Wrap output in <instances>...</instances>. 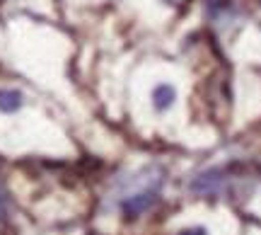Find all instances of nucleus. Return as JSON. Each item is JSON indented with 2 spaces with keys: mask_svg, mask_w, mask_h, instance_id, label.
<instances>
[{
  "mask_svg": "<svg viewBox=\"0 0 261 235\" xmlns=\"http://www.w3.org/2000/svg\"><path fill=\"white\" fill-rule=\"evenodd\" d=\"M158 201H160V187H155V184H140L133 192L123 194L121 211L126 218H138L145 211H150Z\"/></svg>",
  "mask_w": 261,
  "mask_h": 235,
  "instance_id": "obj_1",
  "label": "nucleus"
},
{
  "mask_svg": "<svg viewBox=\"0 0 261 235\" xmlns=\"http://www.w3.org/2000/svg\"><path fill=\"white\" fill-rule=\"evenodd\" d=\"M225 184V170L223 168H211L198 172L191 182H189V189L194 194H215L220 192V187Z\"/></svg>",
  "mask_w": 261,
  "mask_h": 235,
  "instance_id": "obj_2",
  "label": "nucleus"
},
{
  "mask_svg": "<svg viewBox=\"0 0 261 235\" xmlns=\"http://www.w3.org/2000/svg\"><path fill=\"white\" fill-rule=\"evenodd\" d=\"M150 104L158 114H167L177 104V87L172 83H160L150 92Z\"/></svg>",
  "mask_w": 261,
  "mask_h": 235,
  "instance_id": "obj_3",
  "label": "nucleus"
},
{
  "mask_svg": "<svg viewBox=\"0 0 261 235\" xmlns=\"http://www.w3.org/2000/svg\"><path fill=\"white\" fill-rule=\"evenodd\" d=\"M24 104V95L19 90H12V87H3L0 90V112L3 114H15L22 109Z\"/></svg>",
  "mask_w": 261,
  "mask_h": 235,
  "instance_id": "obj_4",
  "label": "nucleus"
},
{
  "mask_svg": "<svg viewBox=\"0 0 261 235\" xmlns=\"http://www.w3.org/2000/svg\"><path fill=\"white\" fill-rule=\"evenodd\" d=\"M230 5H232V0H205V10L211 17H218L220 12L230 10Z\"/></svg>",
  "mask_w": 261,
  "mask_h": 235,
  "instance_id": "obj_5",
  "label": "nucleus"
},
{
  "mask_svg": "<svg viewBox=\"0 0 261 235\" xmlns=\"http://www.w3.org/2000/svg\"><path fill=\"white\" fill-rule=\"evenodd\" d=\"M177 235H208L203 226H194V228H184V230H179Z\"/></svg>",
  "mask_w": 261,
  "mask_h": 235,
  "instance_id": "obj_6",
  "label": "nucleus"
},
{
  "mask_svg": "<svg viewBox=\"0 0 261 235\" xmlns=\"http://www.w3.org/2000/svg\"><path fill=\"white\" fill-rule=\"evenodd\" d=\"M5 214H8V197H5V192L0 189V221L5 218Z\"/></svg>",
  "mask_w": 261,
  "mask_h": 235,
  "instance_id": "obj_7",
  "label": "nucleus"
},
{
  "mask_svg": "<svg viewBox=\"0 0 261 235\" xmlns=\"http://www.w3.org/2000/svg\"><path fill=\"white\" fill-rule=\"evenodd\" d=\"M162 3H165V5H172V8H174V5H179L181 0H162Z\"/></svg>",
  "mask_w": 261,
  "mask_h": 235,
  "instance_id": "obj_8",
  "label": "nucleus"
}]
</instances>
